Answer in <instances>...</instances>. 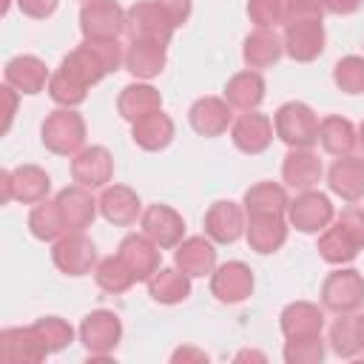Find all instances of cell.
I'll return each mask as SVG.
<instances>
[{"mask_svg":"<svg viewBox=\"0 0 364 364\" xmlns=\"http://www.w3.org/2000/svg\"><path fill=\"white\" fill-rule=\"evenodd\" d=\"M245 213L247 216H284L287 213V191L276 182H256L245 191Z\"/></svg>","mask_w":364,"mask_h":364,"instance_id":"28","label":"cell"},{"mask_svg":"<svg viewBox=\"0 0 364 364\" xmlns=\"http://www.w3.org/2000/svg\"><path fill=\"white\" fill-rule=\"evenodd\" d=\"M355 324H358V341H361V350H364V313L355 316Z\"/></svg>","mask_w":364,"mask_h":364,"instance_id":"54","label":"cell"},{"mask_svg":"<svg viewBox=\"0 0 364 364\" xmlns=\"http://www.w3.org/2000/svg\"><path fill=\"white\" fill-rule=\"evenodd\" d=\"M57 3H60V0H17L20 11H23L26 17H34V20L51 17V14L57 11Z\"/></svg>","mask_w":364,"mask_h":364,"instance_id":"47","label":"cell"},{"mask_svg":"<svg viewBox=\"0 0 364 364\" xmlns=\"http://www.w3.org/2000/svg\"><path fill=\"white\" fill-rule=\"evenodd\" d=\"M333 80L344 94H364V57L347 54L336 63Z\"/></svg>","mask_w":364,"mask_h":364,"instance_id":"41","label":"cell"},{"mask_svg":"<svg viewBox=\"0 0 364 364\" xmlns=\"http://www.w3.org/2000/svg\"><path fill=\"white\" fill-rule=\"evenodd\" d=\"M171 361H196V364H205L208 361V355L202 353V350H196V347H179L173 355H171Z\"/></svg>","mask_w":364,"mask_h":364,"instance_id":"51","label":"cell"},{"mask_svg":"<svg viewBox=\"0 0 364 364\" xmlns=\"http://www.w3.org/2000/svg\"><path fill=\"white\" fill-rule=\"evenodd\" d=\"M0 185H3V202H11V171H3L0 173Z\"/></svg>","mask_w":364,"mask_h":364,"instance_id":"52","label":"cell"},{"mask_svg":"<svg viewBox=\"0 0 364 364\" xmlns=\"http://www.w3.org/2000/svg\"><path fill=\"white\" fill-rule=\"evenodd\" d=\"M3 74H6V82L14 91H20V94H40L48 85V80H51L46 63L40 57H34V54H17V57H11L6 63V71Z\"/></svg>","mask_w":364,"mask_h":364,"instance_id":"21","label":"cell"},{"mask_svg":"<svg viewBox=\"0 0 364 364\" xmlns=\"http://www.w3.org/2000/svg\"><path fill=\"white\" fill-rule=\"evenodd\" d=\"M139 225H142V233L151 236L162 250L176 247L185 236V222L171 205H148L139 216Z\"/></svg>","mask_w":364,"mask_h":364,"instance_id":"15","label":"cell"},{"mask_svg":"<svg viewBox=\"0 0 364 364\" xmlns=\"http://www.w3.org/2000/svg\"><path fill=\"white\" fill-rule=\"evenodd\" d=\"M156 3L165 9V14L171 17L173 26H185L188 17H191V11H193V3L191 0H156Z\"/></svg>","mask_w":364,"mask_h":364,"instance_id":"48","label":"cell"},{"mask_svg":"<svg viewBox=\"0 0 364 364\" xmlns=\"http://www.w3.org/2000/svg\"><path fill=\"white\" fill-rule=\"evenodd\" d=\"M358 145H361V148H364V122H361V125H358Z\"/></svg>","mask_w":364,"mask_h":364,"instance_id":"55","label":"cell"},{"mask_svg":"<svg viewBox=\"0 0 364 364\" xmlns=\"http://www.w3.org/2000/svg\"><path fill=\"white\" fill-rule=\"evenodd\" d=\"M324 0H284V23L296 17H321Z\"/></svg>","mask_w":364,"mask_h":364,"instance_id":"46","label":"cell"},{"mask_svg":"<svg viewBox=\"0 0 364 364\" xmlns=\"http://www.w3.org/2000/svg\"><path fill=\"white\" fill-rule=\"evenodd\" d=\"M131 139L142 148V151H162L171 145L173 139V119L162 111H154L136 122H131Z\"/></svg>","mask_w":364,"mask_h":364,"instance_id":"32","label":"cell"},{"mask_svg":"<svg viewBox=\"0 0 364 364\" xmlns=\"http://www.w3.org/2000/svg\"><path fill=\"white\" fill-rule=\"evenodd\" d=\"M57 208L63 213V222L68 228V233H82L85 228H91L97 210H100V202H94L91 191L82 188V185H71V188H63L57 193Z\"/></svg>","mask_w":364,"mask_h":364,"instance_id":"16","label":"cell"},{"mask_svg":"<svg viewBox=\"0 0 364 364\" xmlns=\"http://www.w3.org/2000/svg\"><path fill=\"white\" fill-rule=\"evenodd\" d=\"M51 179L40 165H17L11 168V196L23 205H37L48 196Z\"/></svg>","mask_w":364,"mask_h":364,"instance_id":"33","label":"cell"},{"mask_svg":"<svg viewBox=\"0 0 364 364\" xmlns=\"http://www.w3.org/2000/svg\"><path fill=\"white\" fill-rule=\"evenodd\" d=\"M80 31L85 40H117L125 31V11L117 0H88L80 9Z\"/></svg>","mask_w":364,"mask_h":364,"instance_id":"7","label":"cell"},{"mask_svg":"<svg viewBox=\"0 0 364 364\" xmlns=\"http://www.w3.org/2000/svg\"><path fill=\"white\" fill-rule=\"evenodd\" d=\"M318 142L330 156H350L358 145V131L347 117H324L318 122Z\"/></svg>","mask_w":364,"mask_h":364,"instance_id":"31","label":"cell"},{"mask_svg":"<svg viewBox=\"0 0 364 364\" xmlns=\"http://www.w3.org/2000/svg\"><path fill=\"white\" fill-rule=\"evenodd\" d=\"M173 262L182 273H188L191 279L196 276H208L216 270V247H213V239L208 236H191V239H182L176 245V253H173Z\"/></svg>","mask_w":364,"mask_h":364,"instance_id":"23","label":"cell"},{"mask_svg":"<svg viewBox=\"0 0 364 364\" xmlns=\"http://www.w3.org/2000/svg\"><path fill=\"white\" fill-rule=\"evenodd\" d=\"M245 236H247L250 250L267 256V253H276L287 242V222L284 216H247Z\"/></svg>","mask_w":364,"mask_h":364,"instance_id":"27","label":"cell"},{"mask_svg":"<svg viewBox=\"0 0 364 364\" xmlns=\"http://www.w3.org/2000/svg\"><path fill=\"white\" fill-rule=\"evenodd\" d=\"M279 327L284 338L318 336L324 330V310L313 301H290L279 316Z\"/></svg>","mask_w":364,"mask_h":364,"instance_id":"25","label":"cell"},{"mask_svg":"<svg viewBox=\"0 0 364 364\" xmlns=\"http://www.w3.org/2000/svg\"><path fill=\"white\" fill-rule=\"evenodd\" d=\"M324 358V341L318 336L307 338H287L284 344V361L287 364H318Z\"/></svg>","mask_w":364,"mask_h":364,"instance_id":"43","label":"cell"},{"mask_svg":"<svg viewBox=\"0 0 364 364\" xmlns=\"http://www.w3.org/2000/svg\"><path fill=\"white\" fill-rule=\"evenodd\" d=\"M28 230H31V236L40 239V242H57L63 233H68L57 202H48V199L37 202V205L31 208V213H28Z\"/></svg>","mask_w":364,"mask_h":364,"instance_id":"36","label":"cell"},{"mask_svg":"<svg viewBox=\"0 0 364 364\" xmlns=\"http://www.w3.org/2000/svg\"><path fill=\"white\" fill-rule=\"evenodd\" d=\"M287 219L301 233H318L336 219V208L327 193L321 191H301L287 205Z\"/></svg>","mask_w":364,"mask_h":364,"instance_id":"9","label":"cell"},{"mask_svg":"<svg viewBox=\"0 0 364 364\" xmlns=\"http://www.w3.org/2000/svg\"><path fill=\"white\" fill-rule=\"evenodd\" d=\"M94 282H97V287L105 290V293H125L136 279H134V273L125 267V262H122L119 256H108V259L97 262V267H94Z\"/></svg>","mask_w":364,"mask_h":364,"instance_id":"38","label":"cell"},{"mask_svg":"<svg viewBox=\"0 0 364 364\" xmlns=\"http://www.w3.org/2000/svg\"><path fill=\"white\" fill-rule=\"evenodd\" d=\"M148 293L159 304H179L191 296V276L179 267H159L148 279Z\"/></svg>","mask_w":364,"mask_h":364,"instance_id":"34","label":"cell"},{"mask_svg":"<svg viewBox=\"0 0 364 364\" xmlns=\"http://www.w3.org/2000/svg\"><path fill=\"white\" fill-rule=\"evenodd\" d=\"M114 176V156L108 148L102 145H91L82 148L80 154H74L71 159V179L88 191L94 188H105Z\"/></svg>","mask_w":364,"mask_h":364,"instance_id":"12","label":"cell"},{"mask_svg":"<svg viewBox=\"0 0 364 364\" xmlns=\"http://www.w3.org/2000/svg\"><path fill=\"white\" fill-rule=\"evenodd\" d=\"M173 23L165 14V9L156 0H142L134 3L125 11V34L131 37V43H159L168 46L173 37Z\"/></svg>","mask_w":364,"mask_h":364,"instance_id":"3","label":"cell"},{"mask_svg":"<svg viewBox=\"0 0 364 364\" xmlns=\"http://www.w3.org/2000/svg\"><path fill=\"white\" fill-rule=\"evenodd\" d=\"M100 213L111 225H134L142 216V202L128 185H105L100 196Z\"/></svg>","mask_w":364,"mask_h":364,"instance_id":"24","label":"cell"},{"mask_svg":"<svg viewBox=\"0 0 364 364\" xmlns=\"http://www.w3.org/2000/svg\"><path fill=\"white\" fill-rule=\"evenodd\" d=\"M88 94V85L77 82L74 77H68L65 71H54L51 80H48V97L60 105V108H74L85 100Z\"/></svg>","mask_w":364,"mask_h":364,"instance_id":"40","label":"cell"},{"mask_svg":"<svg viewBox=\"0 0 364 364\" xmlns=\"http://www.w3.org/2000/svg\"><path fill=\"white\" fill-rule=\"evenodd\" d=\"M165 63H168L165 46H159V43H131L125 51V68L136 80H151V77L162 74Z\"/></svg>","mask_w":364,"mask_h":364,"instance_id":"35","label":"cell"},{"mask_svg":"<svg viewBox=\"0 0 364 364\" xmlns=\"http://www.w3.org/2000/svg\"><path fill=\"white\" fill-rule=\"evenodd\" d=\"M245 358H256V361H264V355H262V353H250V350H245V353H239V355H236V361H245Z\"/></svg>","mask_w":364,"mask_h":364,"instance_id":"53","label":"cell"},{"mask_svg":"<svg viewBox=\"0 0 364 364\" xmlns=\"http://www.w3.org/2000/svg\"><path fill=\"white\" fill-rule=\"evenodd\" d=\"M122 338V321L114 310H94L80 324V341L88 350V358H108Z\"/></svg>","mask_w":364,"mask_h":364,"instance_id":"5","label":"cell"},{"mask_svg":"<svg viewBox=\"0 0 364 364\" xmlns=\"http://www.w3.org/2000/svg\"><path fill=\"white\" fill-rule=\"evenodd\" d=\"M327 185L344 202H361L364 199V159L353 154L336 156V162L327 171Z\"/></svg>","mask_w":364,"mask_h":364,"instance_id":"19","label":"cell"},{"mask_svg":"<svg viewBox=\"0 0 364 364\" xmlns=\"http://www.w3.org/2000/svg\"><path fill=\"white\" fill-rule=\"evenodd\" d=\"M358 245L336 225V228H324L321 230V236H318V256L324 259V262H330V264H350L355 256H358Z\"/></svg>","mask_w":364,"mask_h":364,"instance_id":"37","label":"cell"},{"mask_svg":"<svg viewBox=\"0 0 364 364\" xmlns=\"http://www.w3.org/2000/svg\"><path fill=\"white\" fill-rule=\"evenodd\" d=\"M324 168H321V159L310 151V148H290V154L284 156L282 162V179L287 188L293 191H313L321 179Z\"/></svg>","mask_w":364,"mask_h":364,"instance_id":"20","label":"cell"},{"mask_svg":"<svg viewBox=\"0 0 364 364\" xmlns=\"http://www.w3.org/2000/svg\"><path fill=\"white\" fill-rule=\"evenodd\" d=\"M0 94H3V100H6V114H3V134L11 128V119H14V111H17V94L20 91H14L9 82L0 88Z\"/></svg>","mask_w":364,"mask_h":364,"instance_id":"49","label":"cell"},{"mask_svg":"<svg viewBox=\"0 0 364 364\" xmlns=\"http://www.w3.org/2000/svg\"><path fill=\"white\" fill-rule=\"evenodd\" d=\"M34 327H37L40 338L46 341L48 353H60V350H65V347L74 341L71 324H68L65 318H60V316H43V318L34 321Z\"/></svg>","mask_w":364,"mask_h":364,"instance_id":"42","label":"cell"},{"mask_svg":"<svg viewBox=\"0 0 364 364\" xmlns=\"http://www.w3.org/2000/svg\"><path fill=\"white\" fill-rule=\"evenodd\" d=\"M40 139L57 156H74L85 145V119L74 108H57L43 119Z\"/></svg>","mask_w":364,"mask_h":364,"instance_id":"2","label":"cell"},{"mask_svg":"<svg viewBox=\"0 0 364 364\" xmlns=\"http://www.w3.org/2000/svg\"><path fill=\"white\" fill-rule=\"evenodd\" d=\"M225 100H228L230 108L256 111L262 105V100H264V80H262V74L253 71V68L233 74L225 82Z\"/></svg>","mask_w":364,"mask_h":364,"instance_id":"29","label":"cell"},{"mask_svg":"<svg viewBox=\"0 0 364 364\" xmlns=\"http://www.w3.org/2000/svg\"><path fill=\"white\" fill-rule=\"evenodd\" d=\"M48 355L46 341L37 327H6L0 333V361L3 364H37Z\"/></svg>","mask_w":364,"mask_h":364,"instance_id":"11","label":"cell"},{"mask_svg":"<svg viewBox=\"0 0 364 364\" xmlns=\"http://www.w3.org/2000/svg\"><path fill=\"white\" fill-rule=\"evenodd\" d=\"M336 225H338L358 247H364V208H358V205L344 208V210L336 216Z\"/></svg>","mask_w":364,"mask_h":364,"instance_id":"45","label":"cell"},{"mask_svg":"<svg viewBox=\"0 0 364 364\" xmlns=\"http://www.w3.org/2000/svg\"><path fill=\"white\" fill-rule=\"evenodd\" d=\"M85 3H88V0H85Z\"/></svg>","mask_w":364,"mask_h":364,"instance_id":"56","label":"cell"},{"mask_svg":"<svg viewBox=\"0 0 364 364\" xmlns=\"http://www.w3.org/2000/svg\"><path fill=\"white\" fill-rule=\"evenodd\" d=\"M159 245L145 233H128L119 242L117 256L125 262V267L134 273L136 282H148L159 270Z\"/></svg>","mask_w":364,"mask_h":364,"instance_id":"14","label":"cell"},{"mask_svg":"<svg viewBox=\"0 0 364 364\" xmlns=\"http://www.w3.org/2000/svg\"><path fill=\"white\" fill-rule=\"evenodd\" d=\"M364 304V276L355 267L333 270L321 284V307L333 313H355Z\"/></svg>","mask_w":364,"mask_h":364,"instance_id":"6","label":"cell"},{"mask_svg":"<svg viewBox=\"0 0 364 364\" xmlns=\"http://www.w3.org/2000/svg\"><path fill=\"white\" fill-rule=\"evenodd\" d=\"M361 3L364 0H324V9L330 14H353L361 9Z\"/></svg>","mask_w":364,"mask_h":364,"instance_id":"50","label":"cell"},{"mask_svg":"<svg viewBox=\"0 0 364 364\" xmlns=\"http://www.w3.org/2000/svg\"><path fill=\"white\" fill-rule=\"evenodd\" d=\"M247 17L256 28H273L284 23V0H247Z\"/></svg>","mask_w":364,"mask_h":364,"instance_id":"44","label":"cell"},{"mask_svg":"<svg viewBox=\"0 0 364 364\" xmlns=\"http://www.w3.org/2000/svg\"><path fill=\"white\" fill-rule=\"evenodd\" d=\"M210 293L222 304H239L253 293V270L245 262H225L210 273Z\"/></svg>","mask_w":364,"mask_h":364,"instance_id":"13","label":"cell"},{"mask_svg":"<svg viewBox=\"0 0 364 364\" xmlns=\"http://www.w3.org/2000/svg\"><path fill=\"white\" fill-rule=\"evenodd\" d=\"M282 51H284V43L273 28H256L242 43V60L253 71H262V68H270L273 63H279Z\"/></svg>","mask_w":364,"mask_h":364,"instance_id":"26","label":"cell"},{"mask_svg":"<svg viewBox=\"0 0 364 364\" xmlns=\"http://www.w3.org/2000/svg\"><path fill=\"white\" fill-rule=\"evenodd\" d=\"M159 108H162V97L148 82H131L117 97V111L128 122H136V119H142V117H148V114H154Z\"/></svg>","mask_w":364,"mask_h":364,"instance_id":"30","label":"cell"},{"mask_svg":"<svg viewBox=\"0 0 364 364\" xmlns=\"http://www.w3.org/2000/svg\"><path fill=\"white\" fill-rule=\"evenodd\" d=\"M245 210L230 199L213 202L205 213V233L219 245H233L245 233Z\"/></svg>","mask_w":364,"mask_h":364,"instance_id":"18","label":"cell"},{"mask_svg":"<svg viewBox=\"0 0 364 364\" xmlns=\"http://www.w3.org/2000/svg\"><path fill=\"white\" fill-rule=\"evenodd\" d=\"M284 54L296 63H313L324 51V26L321 17H296L284 26Z\"/></svg>","mask_w":364,"mask_h":364,"instance_id":"8","label":"cell"},{"mask_svg":"<svg viewBox=\"0 0 364 364\" xmlns=\"http://www.w3.org/2000/svg\"><path fill=\"white\" fill-rule=\"evenodd\" d=\"M330 347L341 358H353V355L361 353L358 324H355V316L353 313H338V318L330 324Z\"/></svg>","mask_w":364,"mask_h":364,"instance_id":"39","label":"cell"},{"mask_svg":"<svg viewBox=\"0 0 364 364\" xmlns=\"http://www.w3.org/2000/svg\"><path fill=\"white\" fill-rule=\"evenodd\" d=\"M51 259L57 264L60 273L65 276H85L97 267V250H94V242L82 233H65L54 242V250H51Z\"/></svg>","mask_w":364,"mask_h":364,"instance_id":"10","label":"cell"},{"mask_svg":"<svg viewBox=\"0 0 364 364\" xmlns=\"http://www.w3.org/2000/svg\"><path fill=\"white\" fill-rule=\"evenodd\" d=\"M273 128H276V136L287 148H313L318 142V117L310 105H304L299 100L284 102L276 111Z\"/></svg>","mask_w":364,"mask_h":364,"instance_id":"4","label":"cell"},{"mask_svg":"<svg viewBox=\"0 0 364 364\" xmlns=\"http://www.w3.org/2000/svg\"><path fill=\"white\" fill-rule=\"evenodd\" d=\"M125 63V54L117 40H82L74 51H68L60 63V71L74 77L82 85H97L102 77L117 71Z\"/></svg>","mask_w":364,"mask_h":364,"instance_id":"1","label":"cell"},{"mask_svg":"<svg viewBox=\"0 0 364 364\" xmlns=\"http://www.w3.org/2000/svg\"><path fill=\"white\" fill-rule=\"evenodd\" d=\"M188 119L199 136H222L233 125L230 105H228V100H219V97H199L191 105Z\"/></svg>","mask_w":364,"mask_h":364,"instance_id":"22","label":"cell"},{"mask_svg":"<svg viewBox=\"0 0 364 364\" xmlns=\"http://www.w3.org/2000/svg\"><path fill=\"white\" fill-rule=\"evenodd\" d=\"M273 122L270 117L259 114V111H245L233 125H230V139L242 154H262L267 151V145L273 142Z\"/></svg>","mask_w":364,"mask_h":364,"instance_id":"17","label":"cell"}]
</instances>
